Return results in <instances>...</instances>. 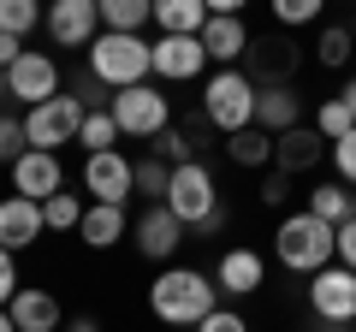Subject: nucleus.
<instances>
[{"label": "nucleus", "mask_w": 356, "mask_h": 332, "mask_svg": "<svg viewBox=\"0 0 356 332\" xmlns=\"http://www.w3.org/2000/svg\"><path fill=\"white\" fill-rule=\"evenodd\" d=\"M220 308V285L202 267H161L149 285V315L166 326H202Z\"/></svg>", "instance_id": "1"}, {"label": "nucleus", "mask_w": 356, "mask_h": 332, "mask_svg": "<svg viewBox=\"0 0 356 332\" xmlns=\"http://www.w3.org/2000/svg\"><path fill=\"white\" fill-rule=\"evenodd\" d=\"M273 261H280L285 273L315 279V273H327L332 261H339V238H332L327 219H315L309 208H297V214H285L280 226H273Z\"/></svg>", "instance_id": "2"}, {"label": "nucleus", "mask_w": 356, "mask_h": 332, "mask_svg": "<svg viewBox=\"0 0 356 332\" xmlns=\"http://www.w3.org/2000/svg\"><path fill=\"white\" fill-rule=\"evenodd\" d=\"M166 208L178 214L184 231H220L226 226V208H220V179L208 172V160H191V166H172V190H166Z\"/></svg>", "instance_id": "3"}, {"label": "nucleus", "mask_w": 356, "mask_h": 332, "mask_svg": "<svg viewBox=\"0 0 356 332\" xmlns=\"http://www.w3.org/2000/svg\"><path fill=\"white\" fill-rule=\"evenodd\" d=\"M83 60H89V72H95L107 90L119 95V90H137V83H149V77H154V42L102 30V42H95Z\"/></svg>", "instance_id": "4"}, {"label": "nucleus", "mask_w": 356, "mask_h": 332, "mask_svg": "<svg viewBox=\"0 0 356 332\" xmlns=\"http://www.w3.org/2000/svg\"><path fill=\"white\" fill-rule=\"evenodd\" d=\"M255 101H261V90L243 77V65L214 72V77L202 83V119L220 131V137H238V131H250V125H255Z\"/></svg>", "instance_id": "5"}, {"label": "nucleus", "mask_w": 356, "mask_h": 332, "mask_svg": "<svg viewBox=\"0 0 356 332\" xmlns=\"http://www.w3.org/2000/svg\"><path fill=\"white\" fill-rule=\"evenodd\" d=\"M113 125H119V137H143V142H154L161 131H172V101H166L154 83H137V90H119L113 95Z\"/></svg>", "instance_id": "6"}, {"label": "nucleus", "mask_w": 356, "mask_h": 332, "mask_svg": "<svg viewBox=\"0 0 356 332\" xmlns=\"http://www.w3.org/2000/svg\"><path fill=\"white\" fill-rule=\"evenodd\" d=\"M83 119H89V113H83L77 95H54V101H42V107H30V113H24V137H30V149L60 154L65 142H77Z\"/></svg>", "instance_id": "7"}, {"label": "nucleus", "mask_w": 356, "mask_h": 332, "mask_svg": "<svg viewBox=\"0 0 356 332\" xmlns=\"http://www.w3.org/2000/svg\"><path fill=\"white\" fill-rule=\"evenodd\" d=\"M309 315H315L321 332H339V326H356V273L332 261L327 273L309 279Z\"/></svg>", "instance_id": "8"}, {"label": "nucleus", "mask_w": 356, "mask_h": 332, "mask_svg": "<svg viewBox=\"0 0 356 332\" xmlns=\"http://www.w3.org/2000/svg\"><path fill=\"white\" fill-rule=\"evenodd\" d=\"M83 190L89 202L102 208H125L131 196H137V160H125V154H83Z\"/></svg>", "instance_id": "9"}, {"label": "nucleus", "mask_w": 356, "mask_h": 332, "mask_svg": "<svg viewBox=\"0 0 356 332\" xmlns=\"http://www.w3.org/2000/svg\"><path fill=\"white\" fill-rule=\"evenodd\" d=\"M42 30L54 36V48H95L102 42V0H54Z\"/></svg>", "instance_id": "10"}, {"label": "nucleus", "mask_w": 356, "mask_h": 332, "mask_svg": "<svg viewBox=\"0 0 356 332\" xmlns=\"http://www.w3.org/2000/svg\"><path fill=\"white\" fill-rule=\"evenodd\" d=\"M6 95H13L18 107H42V101H54L60 95V65H54V53H42V48H24V60L6 72Z\"/></svg>", "instance_id": "11"}, {"label": "nucleus", "mask_w": 356, "mask_h": 332, "mask_svg": "<svg viewBox=\"0 0 356 332\" xmlns=\"http://www.w3.org/2000/svg\"><path fill=\"white\" fill-rule=\"evenodd\" d=\"M243 77H250L255 90H291L297 77V48L285 36H255L250 53H243Z\"/></svg>", "instance_id": "12"}, {"label": "nucleus", "mask_w": 356, "mask_h": 332, "mask_svg": "<svg viewBox=\"0 0 356 332\" xmlns=\"http://www.w3.org/2000/svg\"><path fill=\"white\" fill-rule=\"evenodd\" d=\"M131 238H137V256H143V261L172 267L178 243H184V226H178V214H172L166 202H154V208H143V214L131 219Z\"/></svg>", "instance_id": "13"}, {"label": "nucleus", "mask_w": 356, "mask_h": 332, "mask_svg": "<svg viewBox=\"0 0 356 332\" xmlns=\"http://www.w3.org/2000/svg\"><path fill=\"white\" fill-rule=\"evenodd\" d=\"M250 24H243L238 13H208V24H202V48H208V65L214 72H232V65L250 53Z\"/></svg>", "instance_id": "14"}, {"label": "nucleus", "mask_w": 356, "mask_h": 332, "mask_svg": "<svg viewBox=\"0 0 356 332\" xmlns=\"http://www.w3.org/2000/svg\"><path fill=\"white\" fill-rule=\"evenodd\" d=\"M202 65H208L202 36H154V77L161 83H191V77H202Z\"/></svg>", "instance_id": "15"}, {"label": "nucleus", "mask_w": 356, "mask_h": 332, "mask_svg": "<svg viewBox=\"0 0 356 332\" xmlns=\"http://www.w3.org/2000/svg\"><path fill=\"white\" fill-rule=\"evenodd\" d=\"M60 190H65V166H60V154L30 149L24 160L13 166V196H24V202H54Z\"/></svg>", "instance_id": "16"}, {"label": "nucleus", "mask_w": 356, "mask_h": 332, "mask_svg": "<svg viewBox=\"0 0 356 332\" xmlns=\"http://www.w3.org/2000/svg\"><path fill=\"white\" fill-rule=\"evenodd\" d=\"M327 154L332 149H327V137H321L315 125H297V131H285V137H273V172L297 179V172H315Z\"/></svg>", "instance_id": "17"}, {"label": "nucleus", "mask_w": 356, "mask_h": 332, "mask_svg": "<svg viewBox=\"0 0 356 332\" xmlns=\"http://www.w3.org/2000/svg\"><path fill=\"white\" fill-rule=\"evenodd\" d=\"M261 279H267V261L255 256V249H226V256L214 261V285H220V297H255L261 291Z\"/></svg>", "instance_id": "18"}, {"label": "nucleus", "mask_w": 356, "mask_h": 332, "mask_svg": "<svg viewBox=\"0 0 356 332\" xmlns=\"http://www.w3.org/2000/svg\"><path fill=\"white\" fill-rule=\"evenodd\" d=\"M42 202H24V196H6V202H0V249H30V243L42 238Z\"/></svg>", "instance_id": "19"}, {"label": "nucleus", "mask_w": 356, "mask_h": 332, "mask_svg": "<svg viewBox=\"0 0 356 332\" xmlns=\"http://www.w3.org/2000/svg\"><path fill=\"white\" fill-rule=\"evenodd\" d=\"M13 326L18 332H60V297L42 291V285H24V291L13 297Z\"/></svg>", "instance_id": "20"}, {"label": "nucleus", "mask_w": 356, "mask_h": 332, "mask_svg": "<svg viewBox=\"0 0 356 332\" xmlns=\"http://www.w3.org/2000/svg\"><path fill=\"white\" fill-rule=\"evenodd\" d=\"M255 125L267 131V137H285V131L303 125V95L291 90H261V101H255Z\"/></svg>", "instance_id": "21"}, {"label": "nucleus", "mask_w": 356, "mask_h": 332, "mask_svg": "<svg viewBox=\"0 0 356 332\" xmlns=\"http://www.w3.org/2000/svg\"><path fill=\"white\" fill-rule=\"evenodd\" d=\"M77 238H83L89 249H113L119 238H131V214H125V208L89 202V208H83V226H77Z\"/></svg>", "instance_id": "22"}, {"label": "nucleus", "mask_w": 356, "mask_h": 332, "mask_svg": "<svg viewBox=\"0 0 356 332\" xmlns=\"http://www.w3.org/2000/svg\"><path fill=\"white\" fill-rule=\"evenodd\" d=\"M208 6L202 0H154V30L161 36H202Z\"/></svg>", "instance_id": "23"}, {"label": "nucleus", "mask_w": 356, "mask_h": 332, "mask_svg": "<svg viewBox=\"0 0 356 332\" xmlns=\"http://www.w3.org/2000/svg\"><path fill=\"white\" fill-rule=\"evenodd\" d=\"M303 208H309L315 219H327L332 231H339L344 219H356V190H344L339 179H327V184H315V190H309V202H303Z\"/></svg>", "instance_id": "24"}, {"label": "nucleus", "mask_w": 356, "mask_h": 332, "mask_svg": "<svg viewBox=\"0 0 356 332\" xmlns=\"http://www.w3.org/2000/svg\"><path fill=\"white\" fill-rule=\"evenodd\" d=\"M226 160L243 166V172H261V166H273V137H267L261 125L238 131V137H226Z\"/></svg>", "instance_id": "25"}, {"label": "nucleus", "mask_w": 356, "mask_h": 332, "mask_svg": "<svg viewBox=\"0 0 356 332\" xmlns=\"http://www.w3.org/2000/svg\"><path fill=\"white\" fill-rule=\"evenodd\" d=\"M143 24H154V0H102V30L143 36Z\"/></svg>", "instance_id": "26"}, {"label": "nucleus", "mask_w": 356, "mask_h": 332, "mask_svg": "<svg viewBox=\"0 0 356 332\" xmlns=\"http://www.w3.org/2000/svg\"><path fill=\"white\" fill-rule=\"evenodd\" d=\"M166 190H172V166L154 160V154H143L137 160V196L154 208V202H166Z\"/></svg>", "instance_id": "27"}, {"label": "nucleus", "mask_w": 356, "mask_h": 332, "mask_svg": "<svg viewBox=\"0 0 356 332\" xmlns=\"http://www.w3.org/2000/svg\"><path fill=\"white\" fill-rule=\"evenodd\" d=\"M42 18H48V13H42L36 0H0V36H18V42H24Z\"/></svg>", "instance_id": "28"}, {"label": "nucleus", "mask_w": 356, "mask_h": 332, "mask_svg": "<svg viewBox=\"0 0 356 332\" xmlns=\"http://www.w3.org/2000/svg\"><path fill=\"white\" fill-rule=\"evenodd\" d=\"M356 53V30H344V24H327L321 30V42H315V60L327 65V72H339L344 60Z\"/></svg>", "instance_id": "29"}, {"label": "nucleus", "mask_w": 356, "mask_h": 332, "mask_svg": "<svg viewBox=\"0 0 356 332\" xmlns=\"http://www.w3.org/2000/svg\"><path fill=\"white\" fill-rule=\"evenodd\" d=\"M315 131L327 137V149H332V142H344V137L356 131V119H350V107H344L339 95H327V101L315 107Z\"/></svg>", "instance_id": "30"}, {"label": "nucleus", "mask_w": 356, "mask_h": 332, "mask_svg": "<svg viewBox=\"0 0 356 332\" xmlns=\"http://www.w3.org/2000/svg\"><path fill=\"white\" fill-rule=\"evenodd\" d=\"M83 208L89 202H77V190H60L54 202H42V226L48 231H77L83 226Z\"/></svg>", "instance_id": "31"}, {"label": "nucleus", "mask_w": 356, "mask_h": 332, "mask_svg": "<svg viewBox=\"0 0 356 332\" xmlns=\"http://www.w3.org/2000/svg\"><path fill=\"white\" fill-rule=\"evenodd\" d=\"M149 154L154 160H166V166H191V160H202V154H196V142H191V131H161V137L149 142Z\"/></svg>", "instance_id": "32"}, {"label": "nucleus", "mask_w": 356, "mask_h": 332, "mask_svg": "<svg viewBox=\"0 0 356 332\" xmlns=\"http://www.w3.org/2000/svg\"><path fill=\"white\" fill-rule=\"evenodd\" d=\"M77 142H83V154H113V142H119L113 113H89L83 131H77Z\"/></svg>", "instance_id": "33"}, {"label": "nucleus", "mask_w": 356, "mask_h": 332, "mask_svg": "<svg viewBox=\"0 0 356 332\" xmlns=\"http://www.w3.org/2000/svg\"><path fill=\"white\" fill-rule=\"evenodd\" d=\"M24 154H30L24 119H18V113H0V166H18Z\"/></svg>", "instance_id": "34"}, {"label": "nucleus", "mask_w": 356, "mask_h": 332, "mask_svg": "<svg viewBox=\"0 0 356 332\" xmlns=\"http://www.w3.org/2000/svg\"><path fill=\"white\" fill-rule=\"evenodd\" d=\"M321 18V0H273V24L280 30H303Z\"/></svg>", "instance_id": "35"}, {"label": "nucleus", "mask_w": 356, "mask_h": 332, "mask_svg": "<svg viewBox=\"0 0 356 332\" xmlns=\"http://www.w3.org/2000/svg\"><path fill=\"white\" fill-rule=\"evenodd\" d=\"M327 160H332V172H339V184H344V190H356V131H350L344 142H332V154H327Z\"/></svg>", "instance_id": "36"}, {"label": "nucleus", "mask_w": 356, "mask_h": 332, "mask_svg": "<svg viewBox=\"0 0 356 332\" xmlns=\"http://www.w3.org/2000/svg\"><path fill=\"white\" fill-rule=\"evenodd\" d=\"M18 291H24V279H18V256H13V249H0V308H13Z\"/></svg>", "instance_id": "37"}, {"label": "nucleus", "mask_w": 356, "mask_h": 332, "mask_svg": "<svg viewBox=\"0 0 356 332\" xmlns=\"http://www.w3.org/2000/svg\"><path fill=\"white\" fill-rule=\"evenodd\" d=\"M196 332H250V320H243L238 308H214V315H208Z\"/></svg>", "instance_id": "38"}, {"label": "nucleus", "mask_w": 356, "mask_h": 332, "mask_svg": "<svg viewBox=\"0 0 356 332\" xmlns=\"http://www.w3.org/2000/svg\"><path fill=\"white\" fill-rule=\"evenodd\" d=\"M332 238H339V267H350V273H356V219H344Z\"/></svg>", "instance_id": "39"}, {"label": "nucleus", "mask_w": 356, "mask_h": 332, "mask_svg": "<svg viewBox=\"0 0 356 332\" xmlns=\"http://www.w3.org/2000/svg\"><path fill=\"white\" fill-rule=\"evenodd\" d=\"M285 196H291V179H285V172H267V184H261V202H267V208H285Z\"/></svg>", "instance_id": "40"}, {"label": "nucleus", "mask_w": 356, "mask_h": 332, "mask_svg": "<svg viewBox=\"0 0 356 332\" xmlns=\"http://www.w3.org/2000/svg\"><path fill=\"white\" fill-rule=\"evenodd\" d=\"M18 60H24V42H18V36H0V72H13Z\"/></svg>", "instance_id": "41"}, {"label": "nucleus", "mask_w": 356, "mask_h": 332, "mask_svg": "<svg viewBox=\"0 0 356 332\" xmlns=\"http://www.w3.org/2000/svg\"><path fill=\"white\" fill-rule=\"evenodd\" d=\"M339 101L350 107V119H356V77H344V90H339Z\"/></svg>", "instance_id": "42"}, {"label": "nucleus", "mask_w": 356, "mask_h": 332, "mask_svg": "<svg viewBox=\"0 0 356 332\" xmlns=\"http://www.w3.org/2000/svg\"><path fill=\"white\" fill-rule=\"evenodd\" d=\"M65 332H95V320H72V326H65Z\"/></svg>", "instance_id": "43"}, {"label": "nucleus", "mask_w": 356, "mask_h": 332, "mask_svg": "<svg viewBox=\"0 0 356 332\" xmlns=\"http://www.w3.org/2000/svg\"><path fill=\"white\" fill-rule=\"evenodd\" d=\"M0 332H18V326H13V315H6V308H0Z\"/></svg>", "instance_id": "44"}, {"label": "nucleus", "mask_w": 356, "mask_h": 332, "mask_svg": "<svg viewBox=\"0 0 356 332\" xmlns=\"http://www.w3.org/2000/svg\"><path fill=\"white\" fill-rule=\"evenodd\" d=\"M0 101H6V72H0Z\"/></svg>", "instance_id": "45"}]
</instances>
